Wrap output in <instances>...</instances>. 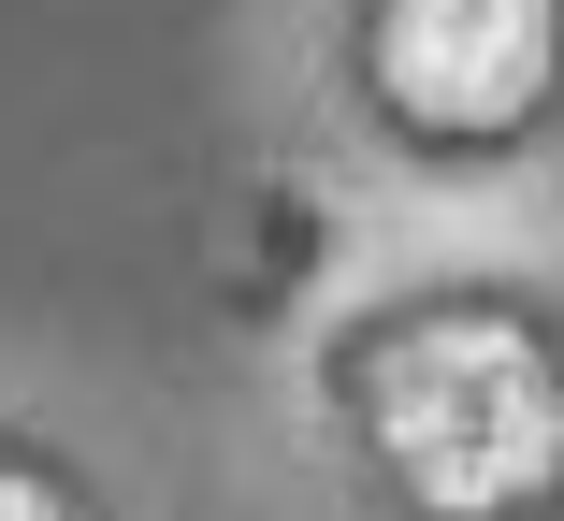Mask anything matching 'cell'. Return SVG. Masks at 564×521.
<instances>
[{
  "label": "cell",
  "mask_w": 564,
  "mask_h": 521,
  "mask_svg": "<svg viewBox=\"0 0 564 521\" xmlns=\"http://www.w3.org/2000/svg\"><path fill=\"white\" fill-rule=\"evenodd\" d=\"M535 44H550L535 0H405V15H391V87L478 117V101H507L535 73Z\"/></svg>",
  "instance_id": "obj_1"
}]
</instances>
